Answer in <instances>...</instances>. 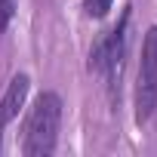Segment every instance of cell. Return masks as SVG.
<instances>
[{"label":"cell","mask_w":157,"mask_h":157,"mask_svg":"<svg viewBox=\"0 0 157 157\" xmlns=\"http://www.w3.org/2000/svg\"><path fill=\"white\" fill-rule=\"evenodd\" d=\"M126 28H129V13L120 16V22L96 43V49L90 52V68L93 71H102L105 80H108V90H111V99L117 96L120 90V77H123V56H126Z\"/></svg>","instance_id":"cell-3"},{"label":"cell","mask_w":157,"mask_h":157,"mask_svg":"<svg viewBox=\"0 0 157 157\" xmlns=\"http://www.w3.org/2000/svg\"><path fill=\"white\" fill-rule=\"evenodd\" d=\"M132 108H136V123H148L154 108H157V25L148 28L142 37Z\"/></svg>","instance_id":"cell-2"},{"label":"cell","mask_w":157,"mask_h":157,"mask_svg":"<svg viewBox=\"0 0 157 157\" xmlns=\"http://www.w3.org/2000/svg\"><path fill=\"white\" fill-rule=\"evenodd\" d=\"M13 16H16V0H0V34L10 28Z\"/></svg>","instance_id":"cell-6"},{"label":"cell","mask_w":157,"mask_h":157,"mask_svg":"<svg viewBox=\"0 0 157 157\" xmlns=\"http://www.w3.org/2000/svg\"><path fill=\"white\" fill-rule=\"evenodd\" d=\"M28 90H31V77L28 74H16L3 99H0V151H3V136H6V126L19 117V111L25 108V99H28Z\"/></svg>","instance_id":"cell-4"},{"label":"cell","mask_w":157,"mask_h":157,"mask_svg":"<svg viewBox=\"0 0 157 157\" xmlns=\"http://www.w3.org/2000/svg\"><path fill=\"white\" fill-rule=\"evenodd\" d=\"M114 6V0H83V10L90 19H105Z\"/></svg>","instance_id":"cell-5"},{"label":"cell","mask_w":157,"mask_h":157,"mask_svg":"<svg viewBox=\"0 0 157 157\" xmlns=\"http://www.w3.org/2000/svg\"><path fill=\"white\" fill-rule=\"evenodd\" d=\"M59 123H62V99L56 93H40L25 117L22 154L49 157L56 151V142H59Z\"/></svg>","instance_id":"cell-1"}]
</instances>
